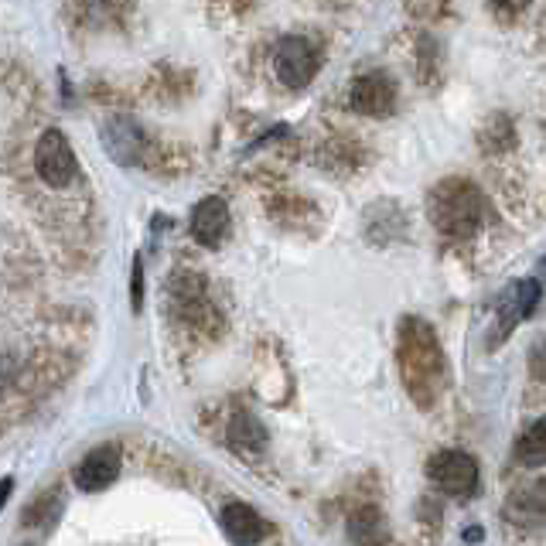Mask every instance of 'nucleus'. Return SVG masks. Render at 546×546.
I'll return each mask as SVG.
<instances>
[{
    "label": "nucleus",
    "instance_id": "nucleus-1",
    "mask_svg": "<svg viewBox=\"0 0 546 546\" xmlns=\"http://www.w3.org/2000/svg\"><path fill=\"white\" fill-rule=\"evenodd\" d=\"M430 219L441 233L448 236H468L482 219V198L478 188L468 181H444L430 195Z\"/></svg>",
    "mask_w": 546,
    "mask_h": 546
},
{
    "label": "nucleus",
    "instance_id": "nucleus-2",
    "mask_svg": "<svg viewBox=\"0 0 546 546\" xmlns=\"http://www.w3.org/2000/svg\"><path fill=\"white\" fill-rule=\"evenodd\" d=\"M318 48L301 35H287L273 52V72L284 82L287 89H304L308 82L318 76Z\"/></svg>",
    "mask_w": 546,
    "mask_h": 546
},
{
    "label": "nucleus",
    "instance_id": "nucleus-3",
    "mask_svg": "<svg viewBox=\"0 0 546 546\" xmlns=\"http://www.w3.org/2000/svg\"><path fill=\"white\" fill-rule=\"evenodd\" d=\"M427 478L444 495H471L478 488V461L465 451H437L427 461Z\"/></svg>",
    "mask_w": 546,
    "mask_h": 546
},
{
    "label": "nucleus",
    "instance_id": "nucleus-4",
    "mask_svg": "<svg viewBox=\"0 0 546 546\" xmlns=\"http://www.w3.org/2000/svg\"><path fill=\"white\" fill-rule=\"evenodd\" d=\"M35 168L48 188H65L76 178V154L62 130H45L35 147Z\"/></svg>",
    "mask_w": 546,
    "mask_h": 546
},
{
    "label": "nucleus",
    "instance_id": "nucleus-5",
    "mask_svg": "<svg viewBox=\"0 0 546 546\" xmlns=\"http://www.w3.org/2000/svg\"><path fill=\"white\" fill-rule=\"evenodd\" d=\"M352 110L362 117H390L396 110V86L386 72H366V76L355 79L352 96H349Z\"/></svg>",
    "mask_w": 546,
    "mask_h": 546
},
{
    "label": "nucleus",
    "instance_id": "nucleus-6",
    "mask_svg": "<svg viewBox=\"0 0 546 546\" xmlns=\"http://www.w3.org/2000/svg\"><path fill=\"white\" fill-rule=\"evenodd\" d=\"M144 130L137 127V120L130 117H113L103 123V147L123 168H137L144 157Z\"/></svg>",
    "mask_w": 546,
    "mask_h": 546
},
{
    "label": "nucleus",
    "instance_id": "nucleus-7",
    "mask_svg": "<svg viewBox=\"0 0 546 546\" xmlns=\"http://www.w3.org/2000/svg\"><path fill=\"white\" fill-rule=\"evenodd\" d=\"M536 304H540V280H533V277L516 280V284L506 291V297H502V304H499V338H495V342L509 338L512 328L536 311Z\"/></svg>",
    "mask_w": 546,
    "mask_h": 546
},
{
    "label": "nucleus",
    "instance_id": "nucleus-8",
    "mask_svg": "<svg viewBox=\"0 0 546 546\" xmlns=\"http://www.w3.org/2000/svg\"><path fill=\"white\" fill-rule=\"evenodd\" d=\"M120 475V454L117 448H93L86 458L79 461L72 471V482L82 492H103L106 485H113Z\"/></svg>",
    "mask_w": 546,
    "mask_h": 546
},
{
    "label": "nucleus",
    "instance_id": "nucleus-9",
    "mask_svg": "<svg viewBox=\"0 0 546 546\" xmlns=\"http://www.w3.org/2000/svg\"><path fill=\"white\" fill-rule=\"evenodd\" d=\"M188 229L202 246H219L229 233V205L222 198H202V202L192 209V219H188Z\"/></svg>",
    "mask_w": 546,
    "mask_h": 546
},
{
    "label": "nucleus",
    "instance_id": "nucleus-10",
    "mask_svg": "<svg viewBox=\"0 0 546 546\" xmlns=\"http://www.w3.org/2000/svg\"><path fill=\"white\" fill-rule=\"evenodd\" d=\"M506 516L516 526H543L546 523V482H526L509 495Z\"/></svg>",
    "mask_w": 546,
    "mask_h": 546
},
{
    "label": "nucleus",
    "instance_id": "nucleus-11",
    "mask_svg": "<svg viewBox=\"0 0 546 546\" xmlns=\"http://www.w3.org/2000/svg\"><path fill=\"white\" fill-rule=\"evenodd\" d=\"M219 523L233 543H260L263 536H267V523H263V516L256 509L243 506V502H229V506L222 509Z\"/></svg>",
    "mask_w": 546,
    "mask_h": 546
},
{
    "label": "nucleus",
    "instance_id": "nucleus-12",
    "mask_svg": "<svg viewBox=\"0 0 546 546\" xmlns=\"http://www.w3.org/2000/svg\"><path fill=\"white\" fill-rule=\"evenodd\" d=\"M229 441H233V448L239 451H260L263 444H267V430H263V424L250 410H239L233 424H229Z\"/></svg>",
    "mask_w": 546,
    "mask_h": 546
},
{
    "label": "nucleus",
    "instance_id": "nucleus-13",
    "mask_svg": "<svg viewBox=\"0 0 546 546\" xmlns=\"http://www.w3.org/2000/svg\"><path fill=\"white\" fill-rule=\"evenodd\" d=\"M516 458L523 461L526 468H543L546 465V417L536 420V424L529 427L523 437H519Z\"/></svg>",
    "mask_w": 546,
    "mask_h": 546
},
{
    "label": "nucleus",
    "instance_id": "nucleus-14",
    "mask_svg": "<svg viewBox=\"0 0 546 546\" xmlns=\"http://www.w3.org/2000/svg\"><path fill=\"white\" fill-rule=\"evenodd\" d=\"M130 284H134V308L140 311V304H144V263H140V256L134 260V273H130Z\"/></svg>",
    "mask_w": 546,
    "mask_h": 546
},
{
    "label": "nucleus",
    "instance_id": "nucleus-15",
    "mask_svg": "<svg viewBox=\"0 0 546 546\" xmlns=\"http://www.w3.org/2000/svg\"><path fill=\"white\" fill-rule=\"evenodd\" d=\"M533 372H536V376H543V379H546V338L533 349Z\"/></svg>",
    "mask_w": 546,
    "mask_h": 546
},
{
    "label": "nucleus",
    "instance_id": "nucleus-16",
    "mask_svg": "<svg viewBox=\"0 0 546 546\" xmlns=\"http://www.w3.org/2000/svg\"><path fill=\"white\" fill-rule=\"evenodd\" d=\"M11 492H14V478L4 475V478H0V509L7 506V495H11Z\"/></svg>",
    "mask_w": 546,
    "mask_h": 546
},
{
    "label": "nucleus",
    "instance_id": "nucleus-17",
    "mask_svg": "<svg viewBox=\"0 0 546 546\" xmlns=\"http://www.w3.org/2000/svg\"><path fill=\"white\" fill-rule=\"evenodd\" d=\"M461 540H465V543H482L485 533L478 526H471V529H465V533H461Z\"/></svg>",
    "mask_w": 546,
    "mask_h": 546
}]
</instances>
